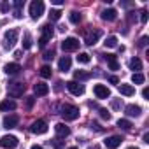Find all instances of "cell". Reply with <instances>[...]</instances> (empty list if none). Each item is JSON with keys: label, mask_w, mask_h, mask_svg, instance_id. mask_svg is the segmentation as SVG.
Instances as JSON below:
<instances>
[{"label": "cell", "mask_w": 149, "mask_h": 149, "mask_svg": "<svg viewBox=\"0 0 149 149\" xmlns=\"http://www.w3.org/2000/svg\"><path fill=\"white\" fill-rule=\"evenodd\" d=\"M132 83H135V84H142V83H144V76H142L140 72L133 74V76H132Z\"/></svg>", "instance_id": "4dcf8cb0"}, {"label": "cell", "mask_w": 149, "mask_h": 149, "mask_svg": "<svg viewBox=\"0 0 149 149\" xmlns=\"http://www.w3.org/2000/svg\"><path fill=\"white\" fill-rule=\"evenodd\" d=\"M53 56H54V51H47V53L44 54V60L49 61V60H53Z\"/></svg>", "instance_id": "d590c367"}, {"label": "cell", "mask_w": 149, "mask_h": 149, "mask_svg": "<svg viewBox=\"0 0 149 149\" xmlns=\"http://www.w3.org/2000/svg\"><path fill=\"white\" fill-rule=\"evenodd\" d=\"M104 142H105V146H107L109 149H116V147H119V146H121L123 139H121L119 135H111V137H107Z\"/></svg>", "instance_id": "8fae6325"}, {"label": "cell", "mask_w": 149, "mask_h": 149, "mask_svg": "<svg viewBox=\"0 0 149 149\" xmlns=\"http://www.w3.org/2000/svg\"><path fill=\"white\" fill-rule=\"evenodd\" d=\"M142 97H144L146 100H149V90H147V88H144V90H142Z\"/></svg>", "instance_id": "b9f144b4"}, {"label": "cell", "mask_w": 149, "mask_h": 149, "mask_svg": "<svg viewBox=\"0 0 149 149\" xmlns=\"http://www.w3.org/2000/svg\"><path fill=\"white\" fill-rule=\"evenodd\" d=\"M125 112H126V116H130V118H137V116H140L142 109H140L139 105H135V104H130V105H126Z\"/></svg>", "instance_id": "2e32d148"}, {"label": "cell", "mask_w": 149, "mask_h": 149, "mask_svg": "<svg viewBox=\"0 0 149 149\" xmlns=\"http://www.w3.org/2000/svg\"><path fill=\"white\" fill-rule=\"evenodd\" d=\"M90 60H91V58H90L88 53H79V56H77V61H79V63H84V65L90 63Z\"/></svg>", "instance_id": "f546056e"}, {"label": "cell", "mask_w": 149, "mask_h": 149, "mask_svg": "<svg viewBox=\"0 0 149 149\" xmlns=\"http://www.w3.org/2000/svg\"><path fill=\"white\" fill-rule=\"evenodd\" d=\"M18 37H19V32L16 30V28H11V30H7L6 32V37H4V47L6 49H13L14 47V44L18 42Z\"/></svg>", "instance_id": "7a4b0ae2"}, {"label": "cell", "mask_w": 149, "mask_h": 149, "mask_svg": "<svg viewBox=\"0 0 149 149\" xmlns=\"http://www.w3.org/2000/svg\"><path fill=\"white\" fill-rule=\"evenodd\" d=\"M93 93H95V97H97V98H100V100H104V98H109V97H111L109 88H107V86H104V84H95Z\"/></svg>", "instance_id": "30bf717a"}, {"label": "cell", "mask_w": 149, "mask_h": 149, "mask_svg": "<svg viewBox=\"0 0 149 149\" xmlns=\"http://www.w3.org/2000/svg\"><path fill=\"white\" fill-rule=\"evenodd\" d=\"M61 118L65 119V121H74V119H77L79 118V107H76V105H70V104H65L63 107H61Z\"/></svg>", "instance_id": "6da1fadb"}, {"label": "cell", "mask_w": 149, "mask_h": 149, "mask_svg": "<svg viewBox=\"0 0 149 149\" xmlns=\"http://www.w3.org/2000/svg\"><path fill=\"white\" fill-rule=\"evenodd\" d=\"M54 132H56V135H58L60 139H65V137H68V135H70V128H68L67 125H63V123L54 125Z\"/></svg>", "instance_id": "4fadbf2b"}, {"label": "cell", "mask_w": 149, "mask_h": 149, "mask_svg": "<svg viewBox=\"0 0 149 149\" xmlns=\"http://www.w3.org/2000/svg\"><path fill=\"white\" fill-rule=\"evenodd\" d=\"M68 149H79V147H68Z\"/></svg>", "instance_id": "c3c4849f"}, {"label": "cell", "mask_w": 149, "mask_h": 149, "mask_svg": "<svg viewBox=\"0 0 149 149\" xmlns=\"http://www.w3.org/2000/svg\"><path fill=\"white\" fill-rule=\"evenodd\" d=\"M91 128H93V130H95V132H104V128H102V126H100V125H98V123H95V121H93V123H91Z\"/></svg>", "instance_id": "8d00e7d4"}, {"label": "cell", "mask_w": 149, "mask_h": 149, "mask_svg": "<svg viewBox=\"0 0 149 149\" xmlns=\"http://www.w3.org/2000/svg\"><path fill=\"white\" fill-rule=\"evenodd\" d=\"M23 91H25V84H23V83H19V81L9 83V86H7V93H9V97H13V98L21 97V95H23Z\"/></svg>", "instance_id": "3957f363"}, {"label": "cell", "mask_w": 149, "mask_h": 149, "mask_svg": "<svg viewBox=\"0 0 149 149\" xmlns=\"http://www.w3.org/2000/svg\"><path fill=\"white\" fill-rule=\"evenodd\" d=\"M90 149H100V147H98V146H93V147H90Z\"/></svg>", "instance_id": "7dc6e473"}, {"label": "cell", "mask_w": 149, "mask_h": 149, "mask_svg": "<svg viewBox=\"0 0 149 149\" xmlns=\"http://www.w3.org/2000/svg\"><path fill=\"white\" fill-rule=\"evenodd\" d=\"M18 144H19V140L14 135H4L0 139V146L4 149H14V147H18Z\"/></svg>", "instance_id": "52a82bcc"}, {"label": "cell", "mask_w": 149, "mask_h": 149, "mask_svg": "<svg viewBox=\"0 0 149 149\" xmlns=\"http://www.w3.org/2000/svg\"><path fill=\"white\" fill-rule=\"evenodd\" d=\"M118 128H121V130H132V123L128 121V119H119L118 121Z\"/></svg>", "instance_id": "f1b7e54d"}, {"label": "cell", "mask_w": 149, "mask_h": 149, "mask_svg": "<svg viewBox=\"0 0 149 149\" xmlns=\"http://www.w3.org/2000/svg\"><path fill=\"white\" fill-rule=\"evenodd\" d=\"M105 60H107V63H109V68H111V70H118V68H119V63H118L116 54H105Z\"/></svg>", "instance_id": "44dd1931"}, {"label": "cell", "mask_w": 149, "mask_h": 149, "mask_svg": "<svg viewBox=\"0 0 149 149\" xmlns=\"http://www.w3.org/2000/svg\"><path fill=\"white\" fill-rule=\"evenodd\" d=\"M16 109V102L14 100H4L0 102V111H14Z\"/></svg>", "instance_id": "7402d4cb"}, {"label": "cell", "mask_w": 149, "mask_h": 149, "mask_svg": "<svg viewBox=\"0 0 149 149\" xmlns=\"http://www.w3.org/2000/svg\"><path fill=\"white\" fill-rule=\"evenodd\" d=\"M40 32H42V37L44 39H51L53 37V33H54V30H53V26H51V23H47V25H42L40 26Z\"/></svg>", "instance_id": "ffe728a7"}, {"label": "cell", "mask_w": 149, "mask_h": 149, "mask_svg": "<svg viewBox=\"0 0 149 149\" xmlns=\"http://www.w3.org/2000/svg\"><path fill=\"white\" fill-rule=\"evenodd\" d=\"M98 112H100V118L102 119H107V121L111 119V114L107 112V109H98Z\"/></svg>", "instance_id": "d6a6232c"}, {"label": "cell", "mask_w": 149, "mask_h": 149, "mask_svg": "<svg viewBox=\"0 0 149 149\" xmlns=\"http://www.w3.org/2000/svg\"><path fill=\"white\" fill-rule=\"evenodd\" d=\"M39 74H40L44 79L51 77V67H49V65H42V67H40V70H39Z\"/></svg>", "instance_id": "484cf974"}, {"label": "cell", "mask_w": 149, "mask_h": 149, "mask_svg": "<svg viewBox=\"0 0 149 149\" xmlns=\"http://www.w3.org/2000/svg\"><path fill=\"white\" fill-rule=\"evenodd\" d=\"M140 21L142 23H147V11H142L140 13Z\"/></svg>", "instance_id": "74e56055"}, {"label": "cell", "mask_w": 149, "mask_h": 149, "mask_svg": "<svg viewBox=\"0 0 149 149\" xmlns=\"http://www.w3.org/2000/svg\"><path fill=\"white\" fill-rule=\"evenodd\" d=\"M30 149H44V147H42V146H37V144H33V146H32Z\"/></svg>", "instance_id": "bcb514c9"}, {"label": "cell", "mask_w": 149, "mask_h": 149, "mask_svg": "<svg viewBox=\"0 0 149 149\" xmlns=\"http://www.w3.org/2000/svg\"><path fill=\"white\" fill-rule=\"evenodd\" d=\"M23 47H25V49H30V47H32V35H30V33H25V39H23Z\"/></svg>", "instance_id": "1f68e13d"}, {"label": "cell", "mask_w": 149, "mask_h": 149, "mask_svg": "<svg viewBox=\"0 0 149 149\" xmlns=\"http://www.w3.org/2000/svg\"><path fill=\"white\" fill-rule=\"evenodd\" d=\"M42 14H44V2H40V0H33V2L30 4V16L33 19H39Z\"/></svg>", "instance_id": "277c9868"}, {"label": "cell", "mask_w": 149, "mask_h": 149, "mask_svg": "<svg viewBox=\"0 0 149 149\" xmlns=\"http://www.w3.org/2000/svg\"><path fill=\"white\" fill-rule=\"evenodd\" d=\"M104 44H105V47H118V39L114 35H109Z\"/></svg>", "instance_id": "4316f807"}, {"label": "cell", "mask_w": 149, "mask_h": 149, "mask_svg": "<svg viewBox=\"0 0 149 149\" xmlns=\"http://www.w3.org/2000/svg\"><path fill=\"white\" fill-rule=\"evenodd\" d=\"M67 90H68L72 95H76V97H81V95L84 93V86L79 84L77 81H68V83H67Z\"/></svg>", "instance_id": "9c48e42d"}, {"label": "cell", "mask_w": 149, "mask_h": 149, "mask_svg": "<svg viewBox=\"0 0 149 149\" xmlns=\"http://www.w3.org/2000/svg\"><path fill=\"white\" fill-rule=\"evenodd\" d=\"M33 91H35L37 97H44V95L49 93V86H47L46 83H37V84L33 86Z\"/></svg>", "instance_id": "9a60e30c"}, {"label": "cell", "mask_w": 149, "mask_h": 149, "mask_svg": "<svg viewBox=\"0 0 149 149\" xmlns=\"http://www.w3.org/2000/svg\"><path fill=\"white\" fill-rule=\"evenodd\" d=\"M130 68L135 70V74H137L139 70H142V61H140L139 58H132V60H130Z\"/></svg>", "instance_id": "d4e9b609"}, {"label": "cell", "mask_w": 149, "mask_h": 149, "mask_svg": "<svg viewBox=\"0 0 149 149\" xmlns=\"http://www.w3.org/2000/svg\"><path fill=\"white\" fill-rule=\"evenodd\" d=\"M53 4H54V6H61V4H63V0H53Z\"/></svg>", "instance_id": "f6af8a7d"}, {"label": "cell", "mask_w": 149, "mask_h": 149, "mask_svg": "<svg viewBox=\"0 0 149 149\" xmlns=\"http://www.w3.org/2000/svg\"><path fill=\"white\" fill-rule=\"evenodd\" d=\"M18 123H19V118H18L16 114H11V116H6V118H4V128H7V130L16 128Z\"/></svg>", "instance_id": "7c38bea8"}, {"label": "cell", "mask_w": 149, "mask_h": 149, "mask_svg": "<svg viewBox=\"0 0 149 149\" xmlns=\"http://www.w3.org/2000/svg\"><path fill=\"white\" fill-rule=\"evenodd\" d=\"M91 77V74L86 72V70H76L74 72V79L76 81H83V79H90Z\"/></svg>", "instance_id": "603a6c76"}, {"label": "cell", "mask_w": 149, "mask_h": 149, "mask_svg": "<svg viewBox=\"0 0 149 149\" xmlns=\"http://www.w3.org/2000/svg\"><path fill=\"white\" fill-rule=\"evenodd\" d=\"M142 142H146V144L149 142V133H144V137H142Z\"/></svg>", "instance_id": "ee69618b"}, {"label": "cell", "mask_w": 149, "mask_h": 149, "mask_svg": "<svg viewBox=\"0 0 149 149\" xmlns=\"http://www.w3.org/2000/svg\"><path fill=\"white\" fill-rule=\"evenodd\" d=\"M128 149H137V147H128Z\"/></svg>", "instance_id": "681fc988"}, {"label": "cell", "mask_w": 149, "mask_h": 149, "mask_svg": "<svg viewBox=\"0 0 149 149\" xmlns=\"http://www.w3.org/2000/svg\"><path fill=\"white\" fill-rule=\"evenodd\" d=\"M79 40L76 37H67L63 42H61V49L63 51H77L79 49Z\"/></svg>", "instance_id": "ba28073f"}, {"label": "cell", "mask_w": 149, "mask_h": 149, "mask_svg": "<svg viewBox=\"0 0 149 149\" xmlns=\"http://www.w3.org/2000/svg\"><path fill=\"white\" fill-rule=\"evenodd\" d=\"M46 44H47V39L40 37V39H39V46H40V47H46Z\"/></svg>", "instance_id": "ab89813d"}, {"label": "cell", "mask_w": 149, "mask_h": 149, "mask_svg": "<svg viewBox=\"0 0 149 149\" xmlns=\"http://www.w3.org/2000/svg\"><path fill=\"white\" fill-rule=\"evenodd\" d=\"M119 93L125 97H132V95H135V88L132 84H119Z\"/></svg>", "instance_id": "d6986e66"}, {"label": "cell", "mask_w": 149, "mask_h": 149, "mask_svg": "<svg viewBox=\"0 0 149 149\" xmlns=\"http://www.w3.org/2000/svg\"><path fill=\"white\" fill-rule=\"evenodd\" d=\"M109 83H112V84H118V83H119V79H118L116 76H111V77H109Z\"/></svg>", "instance_id": "60d3db41"}, {"label": "cell", "mask_w": 149, "mask_h": 149, "mask_svg": "<svg viewBox=\"0 0 149 149\" xmlns=\"http://www.w3.org/2000/svg\"><path fill=\"white\" fill-rule=\"evenodd\" d=\"M146 44H147V37L144 35V37L139 40V47H146Z\"/></svg>", "instance_id": "f35d334b"}, {"label": "cell", "mask_w": 149, "mask_h": 149, "mask_svg": "<svg viewBox=\"0 0 149 149\" xmlns=\"http://www.w3.org/2000/svg\"><path fill=\"white\" fill-rule=\"evenodd\" d=\"M33 102H35V98H33V97H28V98H26V102H25V107L30 111V109L33 107Z\"/></svg>", "instance_id": "836d02e7"}, {"label": "cell", "mask_w": 149, "mask_h": 149, "mask_svg": "<svg viewBox=\"0 0 149 149\" xmlns=\"http://www.w3.org/2000/svg\"><path fill=\"white\" fill-rule=\"evenodd\" d=\"M30 132L35 133V135H44L47 132V123L44 119H37V121H33L30 125Z\"/></svg>", "instance_id": "8992f818"}, {"label": "cell", "mask_w": 149, "mask_h": 149, "mask_svg": "<svg viewBox=\"0 0 149 149\" xmlns=\"http://www.w3.org/2000/svg\"><path fill=\"white\" fill-rule=\"evenodd\" d=\"M19 70H21V67L18 63H7L4 67V72L7 74V76H16V74H19Z\"/></svg>", "instance_id": "e0dca14e"}, {"label": "cell", "mask_w": 149, "mask_h": 149, "mask_svg": "<svg viewBox=\"0 0 149 149\" xmlns=\"http://www.w3.org/2000/svg\"><path fill=\"white\" fill-rule=\"evenodd\" d=\"M68 19H70V23H74V25H79L81 19H83V16H81V13H77V11H72L70 16H68Z\"/></svg>", "instance_id": "cb8c5ba5"}, {"label": "cell", "mask_w": 149, "mask_h": 149, "mask_svg": "<svg viewBox=\"0 0 149 149\" xmlns=\"http://www.w3.org/2000/svg\"><path fill=\"white\" fill-rule=\"evenodd\" d=\"M121 105H123V102L119 98H114L112 100V109H121Z\"/></svg>", "instance_id": "e575fe53"}, {"label": "cell", "mask_w": 149, "mask_h": 149, "mask_svg": "<svg viewBox=\"0 0 149 149\" xmlns=\"http://www.w3.org/2000/svg\"><path fill=\"white\" fill-rule=\"evenodd\" d=\"M51 142L54 144V147H56V149H61V144H60V140H58V139H54V140H51Z\"/></svg>", "instance_id": "7bdbcfd3"}, {"label": "cell", "mask_w": 149, "mask_h": 149, "mask_svg": "<svg viewBox=\"0 0 149 149\" xmlns=\"http://www.w3.org/2000/svg\"><path fill=\"white\" fill-rule=\"evenodd\" d=\"M60 18H61V11H58V9L49 11V21H58Z\"/></svg>", "instance_id": "83f0119b"}, {"label": "cell", "mask_w": 149, "mask_h": 149, "mask_svg": "<svg viewBox=\"0 0 149 149\" xmlns=\"http://www.w3.org/2000/svg\"><path fill=\"white\" fill-rule=\"evenodd\" d=\"M116 18H118L116 9H105V11H102V19L104 21H114Z\"/></svg>", "instance_id": "ac0fdd59"}, {"label": "cell", "mask_w": 149, "mask_h": 149, "mask_svg": "<svg viewBox=\"0 0 149 149\" xmlns=\"http://www.w3.org/2000/svg\"><path fill=\"white\" fill-rule=\"evenodd\" d=\"M102 37V30L100 28H91L90 32H86V37H84V44L88 46H93L98 42V39Z\"/></svg>", "instance_id": "5b68a950"}, {"label": "cell", "mask_w": 149, "mask_h": 149, "mask_svg": "<svg viewBox=\"0 0 149 149\" xmlns=\"http://www.w3.org/2000/svg\"><path fill=\"white\" fill-rule=\"evenodd\" d=\"M70 67H72V60H70V56H61L60 61H58V68H60L61 72H67V70H70Z\"/></svg>", "instance_id": "5bb4252c"}]
</instances>
